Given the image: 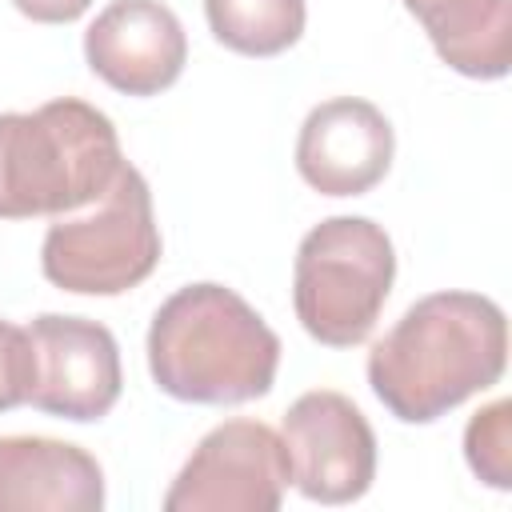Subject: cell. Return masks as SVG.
<instances>
[{"instance_id":"obj_1","label":"cell","mask_w":512,"mask_h":512,"mask_svg":"<svg viewBox=\"0 0 512 512\" xmlns=\"http://www.w3.org/2000/svg\"><path fill=\"white\" fill-rule=\"evenodd\" d=\"M508 364V320L480 292L416 300L368 352L376 400L404 424H432L492 388Z\"/></svg>"},{"instance_id":"obj_2","label":"cell","mask_w":512,"mask_h":512,"mask_svg":"<svg viewBox=\"0 0 512 512\" xmlns=\"http://www.w3.org/2000/svg\"><path fill=\"white\" fill-rule=\"evenodd\" d=\"M280 368V336L224 284L172 292L148 328V372L184 404H244L268 396Z\"/></svg>"},{"instance_id":"obj_3","label":"cell","mask_w":512,"mask_h":512,"mask_svg":"<svg viewBox=\"0 0 512 512\" xmlns=\"http://www.w3.org/2000/svg\"><path fill=\"white\" fill-rule=\"evenodd\" d=\"M120 168L116 124L76 96L0 112V220L80 212Z\"/></svg>"},{"instance_id":"obj_4","label":"cell","mask_w":512,"mask_h":512,"mask_svg":"<svg viewBox=\"0 0 512 512\" xmlns=\"http://www.w3.org/2000/svg\"><path fill=\"white\" fill-rule=\"evenodd\" d=\"M396 280V248L368 216H328L304 232L292 268V304L304 332L328 348L368 340Z\"/></svg>"},{"instance_id":"obj_5","label":"cell","mask_w":512,"mask_h":512,"mask_svg":"<svg viewBox=\"0 0 512 512\" xmlns=\"http://www.w3.org/2000/svg\"><path fill=\"white\" fill-rule=\"evenodd\" d=\"M160 264V228L148 180L124 160L116 180L88 204L52 220L40 244L44 276L76 296H120Z\"/></svg>"},{"instance_id":"obj_6","label":"cell","mask_w":512,"mask_h":512,"mask_svg":"<svg viewBox=\"0 0 512 512\" xmlns=\"http://www.w3.org/2000/svg\"><path fill=\"white\" fill-rule=\"evenodd\" d=\"M288 480L284 440L264 420H224L184 460L164 512H276Z\"/></svg>"},{"instance_id":"obj_7","label":"cell","mask_w":512,"mask_h":512,"mask_svg":"<svg viewBox=\"0 0 512 512\" xmlns=\"http://www.w3.org/2000/svg\"><path fill=\"white\" fill-rule=\"evenodd\" d=\"M292 484L316 504H352L372 488L376 436L364 412L332 388H312L284 412Z\"/></svg>"},{"instance_id":"obj_8","label":"cell","mask_w":512,"mask_h":512,"mask_svg":"<svg viewBox=\"0 0 512 512\" xmlns=\"http://www.w3.org/2000/svg\"><path fill=\"white\" fill-rule=\"evenodd\" d=\"M36 352V380L28 404L60 420H100L120 400V348L116 336L88 316L44 312L28 324Z\"/></svg>"},{"instance_id":"obj_9","label":"cell","mask_w":512,"mask_h":512,"mask_svg":"<svg viewBox=\"0 0 512 512\" xmlns=\"http://www.w3.org/2000/svg\"><path fill=\"white\" fill-rule=\"evenodd\" d=\"M88 68L124 96L172 88L188 60V36L160 0H112L84 32Z\"/></svg>"},{"instance_id":"obj_10","label":"cell","mask_w":512,"mask_h":512,"mask_svg":"<svg viewBox=\"0 0 512 512\" xmlns=\"http://www.w3.org/2000/svg\"><path fill=\"white\" fill-rule=\"evenodd\" d=\"M396 136L388 116L360 96L316 104L296 136V168L320 196H364L392 168Z\"/></svg>"},{"instance_id":"obj_11","label":"cell","mask_w":512,"mask_h":512,"mask_svg":"<svg viewBox=\"0 0 512 512\" xmlns=\"http://www.w3.org/2000/svg\"><path fill=\"white\" fill-rule=\"evenodd\" d=\"M100 512L104 472L92 452L52 436H0V512Z\"/></svg>"},{"instance_id":"obj_12","label":"cell","mask_w":512,"mask_h":512,"mask_svg":"<svg viewBox=\"0 0 512 512\" xmlns=\"http://www.w3.org/2000/svg\"><path fill=\"white\" fill-rule=\"evenodd\" d=\"M436 56L472 80H500L512 64V0H460L420 20Z\"/></svg>"},{"instance_id":"obj_13","label":"cell","mask_w":512,"mask_h":512,"mask_svg":"<svg viewBox=\"0 0 512 512\" xmlns=\"http://www.w3.org/2000/svg\"><path fill=\"white\" fill-rule=\"evenodd\" d=\"M212 36L240 56H280L304 32V0H204Z\"/></svg>"},{"instance_id":"obj_14","label":"cell","mask_w":512,"mask_h":512,"mask_svg":"<svg viewBox=\"0 0 512 512\" xmlns=\"http://www.w3.org/2000/svg\"><path fill=\"white\" fill-rule=\"evenodd\" d=\"M508 424H512V404L496 400V404L480 408L464 428L468 468L492 488L512 484V432H508Z\"/></svg>"},{"instance_id":"obj_15","label":"cell","mask_w":512,"mask_h":512,"mask_svg":"<svg viewBox=\"0 0 512 512\" xmlns=\"http://www.w3.org/2000/svg\"><path fill=\"white\" fill-rule=\"evenodd\" d=\"M32 380H36V352L28 328L0 320V412L28 404Z\"/></svg>"},{"instance_id":"obj_16","label":"cell","mask_w":512,"mask_h":512,"mask_svg":"<svg viewBox=\"0 0 512 512\" xmlns=\"http://www.w3.org/2000/svg\"><path fill=\"white\" fill-rule=\"evenodd\" d=\"M12 4L36 24H72L88 12L92 0H12Z\"/></svg>"},{"instance_id":"obj_17","label":"cell","mask_w":512,"mask_h":512,"mask_svg":"<svg viewBox=\"0 0 512 512\" xmlns=\"http://www.w3.org/2000/svg\"><path fill=\"white\" fill-rule=\"evenodd\" d=\"M448 4H460V0H404V8H408L416 20H424V16H432V12L448 8Z\"/></svg>"}]
</instances>
